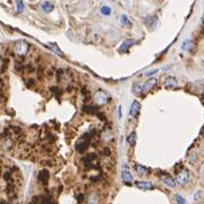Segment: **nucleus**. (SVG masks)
Returning a JSON list of instances; mask_svg holds the SVG:
<instances>
[{
  "label": "nucleus",
  "instance_id": "obj_1",
  "mask_svg": "<svg viewBox=\"0 0 204 204\" xmlns=\"http://www.w3.org/2000/svg\"><path fill=\"white\" fill-rule=\"evenodd\" d=\"M92 99L96 105H99V106L106 105L110 102V95L107 92H105L104 90H99V91H97L93 95Z\"/></svg>",
  "mask_w": 204,
  "mask_h": 204
},
{
  "label": "nucleus",
  "instance_id": "obj_2",
  "mask_svg": "<svg viewBox=\"0 0 204 204\" xmlns=\"http://www.w3.org/2000/svg\"><path fill=\"white\" fill-rule=\"evenodd\" d=\"M90 145V138H89V135H84L82 136L77 142H76V150L80 151V152H83L85 151L88 147Z\"/></svg>",
  "mask_w": 204,
  "mask_h": 204
},
{
  "label": "nucleus",
  "instance_id": "obj_3",
  "mask_svg": "<svg viewBox=\"0 0 204 204\" xmlns=\"http://www.w3.org/2000/svg\"><path fill=\"white\" fill-rule=\"evenodd\" d=\"M28 49H29V45L27 42L24 40H19L16 42L15 44V52L19 54V56H24L27 52H28Z\"/></svg>",
  "mask_w": 204,
  "mask_h": 204
},
{
  "label": "nucleus",
  "instance_id": "obj_4",
  "mask_svg": "<svg viewBox=\"0 0 204 204\" xmlns=\"http://www.w3.org/2000/svg\"><path fill=\"white\" fill-rule=\"evenodd\" d=\"M176 181L180 185H186L189 181V173L186 169H181L176 174Z\"/></svg>",
  "mask_w": 204,
  "mask_h": 204
},
{
  "label": "nucleus",
  "instance_id": "obj_5",
  "mask_svg": "<svg viewBox=\"0 0 204 204\" xmlns=\"http://www.w3.org/2000/svg\"><path fill=\"white\" fill-rule=\"evenodd\" d=\"M157 84V80L156 78H149L147 82L143 83L142 85V93H147L149 92L151 89H153Z\"/></svg>",
  "mask_w": 204,
  "mask_h": 204
},
{
  "label": "nucleus",
  "instance_id": "obj_6",
  "mask_svg": "<svg viewBox=\"0 0 204 204\" xmlns=\"http://www.w3.org/2000/svg\"><path fill=\"white\" fill-rule=\"evenodd\" d=\"M137 188L142 189V190H152L153 189V185L148 181H141V182H136L135 184Z\"/></svg>",
  "mask_w": 204,
  "mask_h": 204
},
{
  "label": "nucleus",
  "instance_id": "obj_7",
  "mask_svg": "<svg viewBox=\"0 0 204 204\" xmlns=\"http://www.w3.org/2000/svg\"><path fill=\"white\" fill-rule=\"evenodd\" d=\"M140 109H141L140 103L137 100H134L133 104H131V106H130V115L131 116H136L138 114V112H140Z\"/></svg>",
  "mask_w": 204,
  "mask_h": 204
},
{
  "label": "nucleus",
  "instance_id": "obj_8",
  "mask_svg": "<svg viewBox=\"0 0 204 204\" xmlns=\"http://www.w3.org/2000/svg\"><path fill=\"white\" fill-rule=\"evenodd\" d=\"M134 44H135V40H134V39H127V40L124 42V44L120 46V52H121V53L126 52L127 50H129L130 46H133Z\"/></svg>",
  "mask_w": 204,
  "mask_h": 204
},
{
  "label": "nucleus",
  "instance_id": "obj_9",
  "mask_svg": "<svg viewBox=\"0 0 204 204\" xmlns=\"http://www.w3.org/2000/svg\"><path fill=\"white\" fill-rule=\"evenodd\" d=\"M121 178H122L124 182H125V184H128V185H129L130 182H131V180H133V176H131L130 172L128 169H126V168H124V171H122V173H121Z\"/></svg>",
  "mask_w": 204,
  "mask_h": 204
},
{
  "label": "nucleus",
  "instance_id": "obj_10",
  "mask_svg": "<svg viewBox=\"0 0 204 204\" xmlns=\"http://www.w3.org/2000/svg\"><path fill=\"white\" fill-rule=\"evenodd\" d=\"M164 85L166 88H176L178 87V82L174 77H167L164 82Z\"/></svg>",
  "mask_w": 204,
  "mask_h": 204
},
{
  "label": "nucleus",
  "instance_id": "obj_11",
  "mask_svg": "<svg viewBox=\"0 0 204 204\" xmlns=\"http://www.w3.org/2000/svg\"><path fill=\"white\" fill-rule=\"evenodd\" d=\"M135 171L140 174V175H148L150 173V169L147 167L142 166V165H135Z\"/></svg>",
  "mask_w": 204,
  "mask_h": 204
},
{
  "label": "nucleus",
  "instance_id": "obj_12",
  "mask_svg": "<svg viewBox=\"0 0 204 204\" xmlns=\"http://www.w3.org/2000/svg\"><path fill=\"white\" fill-rule=\"evenodd\" d=\"M163 181H164L168 187H175V186H176V180L173 179V178L169 176V175H165V176H163Z\"/></svg>",
  "mask_w": 204,
  "mask_h": 204
},
{
  "label": "nucleus",
  "instance_id": "obj_13",
  "mask_svg": "<svg viewBox=\"0 0 204 204\" xmlns=\"http://www.w3.org/2000/svg\"><path fill=\"white\" fill-rule=\"evenodd\" d=\"M42 8H43L44 12H46V13H51V12L53 11L54 6H53L51 2H49V1H44V2L42 4Z\"/></svg>",
  "mask_w": 204,
  "mask_h": 204
},
{
  "label": "nucleus",
  "instance_id": "obj_14",
  "mask_svg": "<svg viewBox=\"0 0 204 204\" xmlns=\"http://www.w3.org/2000/svg\"><path fill=\"white\" fill-rule=\"evenodd\" d=\"M88 203L89 204H99V197L97 194H91L88 197Z\"/></svg>",
  "mask_w": 204,
  "mask_h": 204
},
{
  "label": "nucleus",
  "instance_id": "obj_15",
  "mask_svg": "<svg viewBox=\"0 0 204 204\" xmlns=\"http://www.w3.org/2000/svg\"><path fill=\"white\" fill-rule=\"evenodd\" d=\"M38 179H39L42 182H46L47 179H49V172H47L46 169L42 171V172L39 173V175H38Z\"/></svg>",
  "mask_w": 204,
  "mask_h": 204
},
{
  "label": "nucleus",
  "instance_id": "obj_16",
  "mask_svg": "<svg viewBox=\"0 0 204 204\" xmlns=\"http://www.w3.org/2000/svg\"><path fill=\"white\" fill-rule=\"evenodd\" d=\"M156 21H157V18L156 16H149L145 19V24L149 25L150 28H153L155 24H156Z\"/></svg>",
  "mask_w": 204,
  "mask_h": 204
},
{
  "label": "nucleus",
  "instance_id": "obj_17",
  "mask_svg": "<svg viewBox=\"0 0 204 204\" xmlns=\"http://www.w3.org/2000/svg\"><path fill=\"white\" fill-rule=\"evenodd\" d=\"M47 46H49V47H50V49H51V50H52V51H53V52H54V53H56V54H58V56H64V53H62V52H61V51H60V49H59V47H58V46H56V44H52V43H50V44H49V45H47Z\"/></svg>",
  "mask_w": 204,
  "mask_h": 204
},
{
  "label": "nucleus",
  "instance_id": "obj_18",
  "mask_svg": "<svg viewBox=\"0 0 204 204\" xmlns=\"http://www.w3.org/2000/svg\"><path fill=\"white\" fill-rule=\"evenodd\" d=\"M127 142L129 143L130 145H134L135 144V142H136V133L135 131L130 133L129 135L127 136Z\"/></svg>",
  "mask_w": 204,
  "mask_h": 204
},
{
  "label": "nucleus",
  "instance_id": "obj_19",
  "mask_svg": "<svg viewBox=\"0 0 204 204\" xmlns=\"http://www.w3.org/2000/svg\"><path fill=\"white\" fill-rule=\"evenodd\" d=\"M83 110L85 112H88V113H98V112H97V107L93 106V105H85V106L83 107Z\"/></svg>",
  "mask_w": 204,
  "mask_h": 204
},
{
  "label": "nucleus",
  "instance_id": "obj_20",
  "mask_svg": "<svg viewBox=\"0 0 204 204\" xmlns=\"http://www.w3.org/2000/svg\"><path fill=\"white\" fill-rule=\"evenodd\" d=\"M100 13L103 14V15H110L111 14V8L109 7V6H103L102 8H100Z\"/></svg>",
  "mask_w": 204,
  "mask_h": 204
},
{
  "label": "nucleus",
  "instance_id": "obj_21",
  "mask_svg": "<svg viewBox=\"0 0 204 204\" xmlns=\"http://www.w3.org/2000/svg\"><path fill=\"white\" fill-rule=\"evenodd\" d=\"M121 24L125 25V27H130V25H131L129 19H128L126 15H122V16H121Z\"/></svg>",
  "mask_w": 204,
  "mask_h": 204
},
{
  "label": "nucleus",
  "instance_id": "obj_22",
  "mask_svg": "<svg viewBox=\"0 0 204 204\" xmlns=\"http://www.w3.org/2000/svg\"><path fill=\"white\" fill-rule=\"evenodd\" d=\"M133 92L135 93L136 96L141 95V93H142V87H141V85H138V84H135V85H134V88H133Z\"/></svg>",
  "mask_w": 204,
  "mask_h": 204
},
{
  "label": "nucleus",
  "instance_id": "obj_23",
  "mask_svg": "<svg viewBox=\"0 0 204 204\" xmlns=\"http://www.w3.org/2000/svg\"><path fill=\"white\" fill-rule=\"evenodd\" d=\"M16 6H18V13H22L24 9V4L22 0H18L16 1Z\"/></svg>",
  "mask_w": 204,
  "mask_h": 204
},
{
  "label": "nucleus",
  "instance_id": "obj_24",
  "mask_svg": "<svg viewBox=\"0 0 204 204\" xmlns=\"http://www.w3.org/2000/svg\"><path fill=\"white\" fill-rule=\"evenodd\" d=\"M196 159H197V155H196L195 152H193V153L189 156V162H190V163H195Z\"/></svg>",
  "mask_w": 204,
  "mask_h": 204
},
{
  "label": "nucleus",
  "instance_id": "obj_25",
  "mask_svg": "<svg viewBox=\"0 0 204 204\" xmlns=\"http://www.w3.org/2000/svg\"><path fill=\"white\" fill-rule=\"evenodd\" d=\"M176 201H178V204H186V200L185 198H182L181 196H176Z\"/></svg>",
  "mask_w": 204,
  "mask_h": 204
},
{
  "label": "nucleus",
  "instance_id": "obj_26",
  "mask_svg": "<svg viewBox=\"0 0 204 204\" xmlns=\"http://www.w3.org/2000/svg\"><path fill=\"white\" fill-rule=\"evenodd\" d=\"M40 204H52V200L51 198H47V197L46 198H43Z\"/></svg>",
  "mask_w": 204,
  "mask_h": 204
},
{
  "label": "nucleus",
  "instance_id": "obj_27",
  "mask_svg": "<svg viewBox=\"0 0 204 204\" xmlns=\"http://www.w3.org/2000/svg\"><path fill=\"white\" fill-rule=\"evenodd\" d=\"M54 72H56V71H54V69H53L52 67H50V68H49V69L46 71V74L49 75V76H52V75L54 74Z\"/></svg>",
  "mask_w": 204,
  "mask_h": 204
},
{
  "label": "nucleus",
  "instance_id": "obj_28",
  "mask_svg": "<svg viewBox=\"0 0 204 204\" xmlns=\"http://www.w3.org/2000/svg\"><path fill=\"white\" fill-rule=\"evenodd\" d=\"M110 153H111V150L109 148H105L104 149V151H103V155L104 156H110Z\"/></svg>",
  "mask_w": 204,
  "mask_h": 204
},
{
  "label": "nucleus",
  "instance_id": "obj_29",
  "mask_svg": "<svg viewBox=\"0 0 204 204\" xmlns=\"http://www.w3.org/2000/svg\"><path fill=\"white\" fill-rule=\"evenodd\" d=\"M83 200H84L83 195H77V201H78V202H82Z\"/></svg>",
  "mask_w": 204,
  "mask_h": 204
},
{
  "label": "nucleus",
  "instance_id": "obj_30",
  "mask_svg": "<svg viewBox=\"0 0 204 204\" xmlns=\"http://www.w3.org/2000/svg\"><path fill=\"white\" fill-rule=\"evenodd\" d=\"M157 73V69H155V71H151V72H149V73H147V76H150V75H153V74H156Z\"/></svg>",
  "mask_w": 204,
  "mask_h": 204
},
{
  "label": "nucleus",
  "instance_id": "obj_31",
  "mask_svg": "<svg viewBox=\"0 0 204 204\" xmlns=\"http://www.w3.org/2000/svg\"><path fill=\"white\" fill-rule=\"evenodd\" d=\"M202 83H203V85H204V81H202Z\"/></svg>",
  "mask_w": 204,
  "mask_h": 204
}]
</instances>
